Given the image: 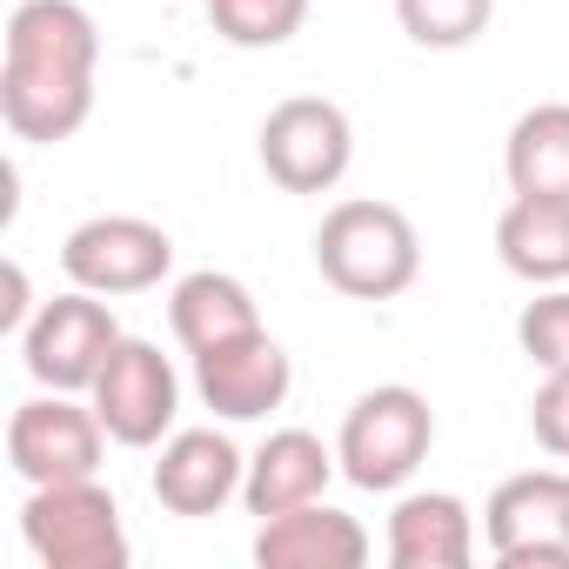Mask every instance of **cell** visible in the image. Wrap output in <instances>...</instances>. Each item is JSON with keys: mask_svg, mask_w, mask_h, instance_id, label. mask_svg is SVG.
I'll return each mask as SVG.
<instances>
[{"mask_svg": "<svg viewBox=\"0 0 569 569\" xmlns=\"http://www.w3.org/2000/svg\"><path fill=\"white\" fill-rule=\"evenodd\" d=\"M316 268L349 302H396L422 274V234L396 201L349 194L316 228Z\"/></svg>", "mask_w": 569, "mask_h": 569, "instance_id": "7a4b0ae2", "label": "cell"}, {"mask_svg": "<svg viewBox=\"0 0 569 569\" xmlns=\"http://www.w3.org/2000/svg\"><path fill=\"white\" fill-rule=\"evenodd\" d=\"M336 476H342V462H336V449L316 429H274L248 456L241 502H248V516H281V509H302V502L329 496Z\"/></svg>", "mask_w": 569, "mask_h": 569, "instance_id": "5bb4252c", "label": "cell"}, {"mask_svg": "<svg viewBox=\"0 0 569 569\" xmlns=\"http://www.w3.org/2000/svg\"><path fill=\"white\" fill-rule=\"evenodd\" d=\"M516 349H522L542 376L569 369V281L536 289V302H522V316H516Z\"/></svg>", "mask_w": 569, "mask_h": 569, "instance_id": "44dd1931", "label": "cell"}, {"mask_svg": "<svg viewBox=\"0 0 569 569\" xmlns=\"http://www.w3.org/2000/svg\"><path fill=\"white\" fill-rule=\"evenodd\" d=\"M114 436L101 429L94 402H74L61 389L21 402L8 416V469L41 489V482H81V476H101V449Z\"/></svg>", "mask_w": 569, "mask_h": 569, "instance_id": "30bf717a", "label": "cell"}, {"mask_svg": "<svg viewBox=\"0 0 569 569\" xmlns=\"http://www.w3.org/2000/svg\"><path fill=\"white\" fill-rule=\"evenodd\" d=\"M21 536L48 569H128V529L121 502L101 476L81 482H41L21 502Z\"/></svg>", "mask_w": 569, "mask_h": 569, "instance_id": "277c9868", "label": "cell"}, {"mask_svg": "<svg viewBox=\"0 0 569 569\" xmlns=\"http://www.w3.org/2000/svg\"><path fill=\"white\" fill-rule=\"evenodd\" d=\"M88 402H94L101 429L121 449H161L174 436V416H181V376H174V362L154 342L121 336L114 356H108V369L94 376Z\"/></svg>", "mask_w": 569, "mask_h": 569, "instance_id": "9c48e42d", "label": "cell"}, {"mask_svg": "<svg viewBox=\"0 0 569 569\" xmlns=\"http://www.w3.org/2000/svg\"><path fill=\"white\" fill-rule=\"evenodd\" d=\"M241 476H248V456L234 449V436L221 429H174L154 456V502L168 516H214L221 502L241 496Z\"/></svg>", "mask_w": 569, "mask_h": 569, "instance_id": "7c38bea8", "label": "cell"}, {"mask_svg": "<svg viewBox=\"0 0 569 569\" xmlns=\"http://www.w3.org/2000/svg\"><path fill=\"white\" fill-rule=\"evenodd\" d=\"M389 562L396 569H469L476 562V516L456 489H416L389 516Z\"/></svg>", "mask_w": 569, "mask_h": 569, "instance_id": "9a60e30c", "label": "cell"}, {"mask_svg": "<svg viewBox=\"0 0 569 569\" xmlns=\"http://www.w3.org/2000/svg\"><path fill=\"white\" fill-rule=\"evenodd\" d=\"M489 14H496V0H396L402 34H409L416 48H436V54L469 48V41L489 28Z\"/></svg>", "mask_w": 569, "mask_h": 569, "instance_id": "ffe728a7", "label": "cell"}, {"mask_svg": "<svg viewBox=\"0 0 569 569\" xmlns=\"http://www.w3.org/2000/svg\"><path fill=\"white\" fill-rule=\"evenodd\" d=\"M101 28L81 0H21L0 41V121L14 141H74L94 114Z\"/></svg>", "mask_w": 569, "mask_h": 569, "instance_id": "6da1fadb", "label": "cell"}, {"mask_svg": "<svg viewBox=\"0 0 569 569\" xmlns=\"http://www.w3.org/2000/svg\"><path fill=\"white\" fill-rule=\"evenodd\" d=\"M482 542L502 569H569V469H522L489 489Z\"/></svg>", "mask_w": 569, "mask_h": 569, "instance_id": "ba28073f", "label": "cell"}, {"mask_svg": "<svg viewBox=\"0 0 569 569\" xmlns=\"http://www.w3.org/2000/svg\"><path fill=\"white\" fill-rule=\"evenodd\" d=\"M289 389H296V362L268 329H248V336L194 356V396L221 422H261L289 402Z\"/></svg>", "mask_w": 569, "mask_h": 569, "instance_id": "8fae6325", "label": "cell"}, {"mask_svg": "<svg viewBox=\"0 0 569 569\" xmlns=\"http://www.w3.org/2000/svg\"><path fill=\"white\" fill-rule=\"evenodd\" d=\"M529 429H536V442H542L556 462H569V369H556V376L536 382V396H529Z\"/></svg>", "mask_w": 569, "mask_h": 569, "instance_id": "7402d4cb", "label": "cell"}, {"mask_svg": "<svg viewBox=\"0 0 569 569\" xmlns=\"http://www.w3.org/2000/svg\"><path fill=\"white\" fill-rule=\"evenodd\" d=\"M309 21V0H208V28L228 41V48H289Z\"/></svg>", "mask_w": 569, "mask_h": 569, "instance_id": "d6986e66", "label": "cell"}, {"mask_svg": "<svg viewBox=\"0 0 569 569\" xmlns=\"http://www.w3.org/2000/svg\"><path fill=\"white\" fill-rule=\"evenodd\" d=\"M28 322H34V289H28V268H21V261H8V302H0V329L21 336Z\"/></svg>", "mask_w": 569, "mask_h": 569, "instance_id": "603a6c76", "label": "cell"}, {"mask_svg": "<svg viewBox=\"0 0 569 569\" xmlns=\"http://www.w3.org/2000/svg\"><path fill=\"white\" fill-rule=\"evenodd\" d=\"M61 268H68L74 289L108 296V302L114 296H148L174 268V234L161 221H141V214H88L81 228H68Z\"/></svg>", "mask_w": 569, "mask_h": 569, "instance_id": "52a82bcc", "label": "cell"}, {"mask_svg": "<svg viewBox=\"0 0 569 569\" xmlns=\"http://www.w3.org/2000/svg\"><path fill=\"white\" fill-rule=\"evenodd\" d=\"M121 342V322L108 309V296H88V289H68L54 302L34 309V322L21 329V369L41 382V389H61V396H88L94 376L108 369Z\"/></svg>", "mask_w": 569, "mask_h": 569, "instance_id": "8992f818", "label": "cell"}, {"mask_svg": "<svg viewBox=\"0 0 569 569\" xmlns=\"http://www.w3.org/2000/svg\"><path fill=\"white\" fill-rule=\"evenodd\" d=\"M496 254L529 289L569 281V194H516L496 214Z\"/></svg>", "mask_w": 569, "mask_h": 569, "instance_id": "2e32d148", "label": "cell"}, {"mask_svg": "<svg viewBox=\"0 0 569 569\" xmlns=\"http://www.w3.org/2000/svg\"><path fill=\"white\" fill-rule=\"evenodd\" d=\"M168 329L188 356L201 349H221L248 329H261L254 316V296H248V281L241 274H221V268H194L174 281V296H168Z\"/></svg>", "mask_w": 569, "mask_h": 569, "instance_id": "e0dca14e", "label": "cell"}, {"mask_svg": "<svg viewBox=\"0 0 569 569\" xmlns=\"http://www.w3.org/2000/svg\"><path fill=\"white\" fill-rule=\"evenodd\" d=\"M254 154H261V174L281 194H329V188H342V174L356 161V128L336 101L289 94V101L268 108V121L254 134Z\"/></svg>", "mask_w": 569, "mask_h": 569, "instance_id": "5b68a950", "label": "cell"}, {"mask_svg": "<svg viewBox=\"0 0 569 569\" xmlns=\"http://www.w3.org/2000/svg\"><path fill=\"white\" fill-rule=\"evenodd\" d=\"M429 449H436V409L409 382H382V389L356 396L349 416H342V429H336V462L369 496L402 489L429 462Z\"/></svg>", "mask_w": 569, "mask_h": 569, "instance_id": "3957f363", "label": "cell"}, {"mask_svg": "<svg viewBox=\"0 0 569 569\" xmlns=\"http://www.w3.org/2000/svg\"><path fill=\"white\" fill-rule=\"evenodd\" d=\"M509 194H569V101H536L516 114L502 148Z\"/></svg>", "mask_w": 569, "mask_h": 569, "instance_id": "ac0fdd59", "label": "cell"}, {"mask_svg": "<svg viewBox=\"0 0 569 569\" xmlns=\"http://www.w3.org/2000/svg\"><path fill=\"white\" fill-rule=\"evenodd\" d=\"M254 562L261 569H362L369 562V529L336 509V502H302V509H281L261 516L254 529Z\"/></svg>", "mask_w": 569, "mask_h": 569, "instance_id": "4fadbf2b", "label": "cell"}]
</instances>
